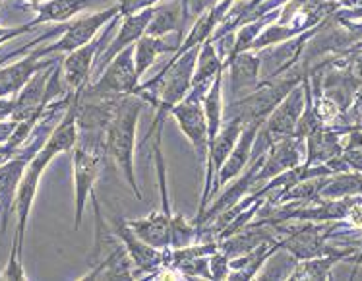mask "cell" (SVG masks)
<instances>
[{
	"label": "cell",
	"instance_id": "6da1fadb",
	"mask_svg": "<svg viewBox=\"0 0 362 281\" xmlns=\"http://www.w3.org/2000/svg\"><path fill=\"white\" fill-rule=\"evenodd\" d=\"M140 113V101L134 97H124L107 126V140H105L107 154L117 161L138 198H141V193L136 185V175H134V144H136V126Z\"/></svg>",
	"mask_w": 362,
	"mask_h": 281
},
{
	"label": "cell",
	"instance_id": "7a4b0ae2",
	"mask_svg": "<svg viewBox=\"0 0 362 281\" xmlns=\"http://www.w3.org/2000/svg\"><path fill=\"white\" fill-rule=\"evenodd\" d=\"M138 74L134 64V47H126L107 64L105 74L89 88L91 97L107 96H132L138 89Z\"/></svg>",
	"mask_w": 362,
	"mask_h": 281
},
{
	"label": "cell",
	"instance_id": "3957f363",
	"mask_svg": "<svg viewBox=\"0 0 362 281\" xmlns=\"http://www.w3.org/2000/svg\"><path fill=\"white\" fill-rule=\"evenodd\" d=\"M103 148H99V142L93 140L91 144H80L74 151V183H76V227L80 225L83 207L88 202V196L93 190L99 169H101V156Z\"/></svg>",
	"mask_w": 362,
	"mask_h": 281
},
{
	"label": "cell",
	"instance_id": "277c9868",
	"mask_svg": "<svg viewBox=\"0 0 362 281\" xmlns=\"http://www.w3.org/2000/svg\"><path fill=\"white\" fill-rule=\"evenodd\" d=\"M115 14H120L119 6H112L109 8V10H105V12H97V14L78 18V20H74V22L68 25L60 41H57V43L51 45V47H47V49L35 51L31 57H33V59H39V57L49 55V52H72L76 51V49H80V47L88 45L91 39L95 38V33L101 30V25H105V23L109 22Z\"/></svg>",
	"mask_w": 362,
	"mask_h": 281
},
{
	"label": "cell",
	"instance_id": "5b68a950",
	"mask_svg": "<svg viewBox=\"0 0 362 281\" xmlns=\"http://www.w3.org/2000/svg\"><path fill=\"white\" fill-rule=\"evenodd\" d=\"M196 59H198V47H192V51L186 52L185 57L180 55V59L173 64L169 74H167V80L163 84L161 101L157 103V107H159V115L157 117H161L167 109H173V107H177L182 101L186 91L192 86Z\"/></svg>",
	"mask_w": 362,
	"mask_h": 281
},
{
	"label": "cell",
	"instance_id": "8992f818",
	"mask_svg": "<svg viewBox=\"0 0 362 281\" xmlns=\"http://www.w3.org/2000/svg\"><path fill=\"white\" fill-rule=\"evenodd\" d=\"M173 117L177 119L180 130L192 144L196 156L200 159H207L209 151V136H207V120L204 115V109L200 107V101L188 99L186 103L177 105L170 109Z\"/></svg>",
	"mask_w": 362,
	"mask_h": 281
},
{
	"label": "cell",
	"instance_id": "52a82bcc",
	"mask_svg": "<svg viewBox=\"0 0 362 281\" xmlns=\"http://www.w3.org/2000/svg\"><path fill=\"white\" fill-rule=\"evenodd\" d=\"M78 99L80 97H76L74 105L68 109L66 117L62 119L59 128L49 136V140L43 146V149L31 159L30 165L33 169L43 173L45 167L52 161V157L57 156V154L74 148V144L78 142Z\"/></svg>",
	"mask_w": 362,
	"mask_h": 281
},
{
	"label": "cell",
	"instance_id": "ba28073f",
	"mask_svg": "<svg viewBox=\"0 0 362 281\" xmlns=\"http://www.w3.org/2000/svg\"><path fill=\"white\" fill-rule=\"evenodd\" d=\"M153 14H156V8H146V10L138 12V14L126 16L124 23L120 25V31L117 33V38L107 45V51H105L103 55H101V59H99V67H97L99 72H103L105 68H107V64H109L120 51H124L126 47H132L141 35H146V31H148V25L149 22H151Z\"/></svg>",
	"mask_w": 362,
	"mask_h": 281
},
{
	"label": "cell",
	"instance_id": "9c48e42d",
	"mask_svg": "<svg viewBox=\"0 0 362 281\" xmlns=\"http://www.w3.org/2000/svg\"><path fill=\"white\" fill-rule=\"evenodd\" d=\"M244 126L240 125V120H233L230 125H227L219 134L215 136L214 140L209 142V151H207V183H206V193H204V202H202V210L206 207L207 196L211 193V178L214 173H219L223 167V163L227 161V157L230 156L233 148L237 146L240 132H243Z\"/></svg>",
	"mask_w": 362,
	"mask_h": 281
},
{
	"label": "cell",
	"instance_id": "30bf717a",
	"mask_svg": "<svg viewBox=\"0 0 362 281\" xmlns=\"http://www.w3.org/2000/svg\"><path fill=\"white\" fill-rule=\"evenodd\" d=\"M130 229L134 231V235L141 239L144 243L153 246V248H163L170 243L173 239V217L169 212H157V214L149 215L146 219H138V222L126 223Z\"/></svg>",
	"mask_w": 362,
	"mask_h": 281
},
{
	"label": "cell",
	"instance_id": "8fae6325",
	"mask_svg": "<svg viewBox=\"0 0 362 281\" xmlns=\"http://www.w3.org/2000/svg\"><path fill=\"white\" fill-rule=\"evenodd\" d=\"M105 43V38L99 41H89L80 49H76L68 55L64 60V81L70 88H81L89 78L91 72V64H93V57L97 52H101V45Z\"/></svg>",
	"mask_w": 362,
	"mask_h": 281
},
{
	"label": "cell",
	"instance_id": "7c38bea8",
	"mask_svg": "<svg viewBox=\"0 0 362 281\" xmlns=\"http://www.w3.org/2000/svg\"><path fill=\"white\" fill-rule=\"evenodd\" d=\"M258 122H252L248 128H243L237 146L233 148L230 156L227 157V161L223 163L221 171H219V185H225L229 178L237 177L238 173L244 169V163L248 161L252 144H254V138H256V132H258Z\"/></svg>",
	"mask_w": 362,
	"mask_h": 281
},
{
	"label": "cell",
	"instance_id": "4fadbf2b",
	"mask_svg": "<svg viewBox=\"0 0 362 281\" xmlns=\"http://www.w3.org/2000/svg\"><path fill=\"white\" fill-rule=\"evenodd\" d=\"M35 70H41V64H35V59L30 57V59L18 62L14 67L6 68L0 72V97L8 96L12 91H18L28 84L30 76L35 72Z\"/></svg>",
	"mask_w": 362,
	"mask_h": 281
},
{
	"label": "cell",
	"instance_id": "5bb4252c",
	"mask_svg": "<svg viewBox=\"0 0 362 281\" xmlns=\"http://www.w3.org/2000/svg\"><path fill=\"white\" fill-rule=\"evenodd\" d=\"M91 0H49L39 8V18L35 23L41 22H66L68 18L80 14Z\"/></svg>",
	"mask_w": 362,
	"mask_h": 281
},
{
	"label": "cell",
	"instance_id": "9a60e30c",
	"mask_svg": "<svg viewBox=\"0 0 362 281\" xmlns=\"http://www.w3.org/2000/svg\"><path fill=\"white\" fill-rule=\"evenodd\" d=\"M169 49L165 41L161 38H153V35H141L138 39V43L134 45V64H136V74L138 78L146 74V70H148L151 64H153V60Z\"/></svg>",
	"mask_w": 362,
	"mask_h": 281
},
{
	"label": "cell",
	"instance_id": "2e32d148",
	"mask_svg": "<svg viewBox=\"0 0 362 281\" xmlns=\"http://www.w3.org/2000/svg\"><path fill=\"white\" fill-rule=\"evenodd\" d=\"M204 115L207 120V136L209 142L221 130L223 120V103H221V74L217 72L215 84L209 88L207 96L204 97Z\"/></svg>",
	"mask_w": 362,
	"mask_h": 281
},
{
	"label": "cell",
	"instance_id": "e0dca14e",
	"mask_svg": "<svg viewBox=\"0 0 362 281\" xmlns=\"http://www.w3.org/2000/svg\"><path fill=\"white\" fill-rule=\"evenodd\" d=\"M119 235L126 243L130 256H132V260L138 266L153 268L156 264H159V254L156 252V248H151L149 244H146L141 239L136 237L134 231L128 225H119Z\"/></svg>",
	"mask_w": 362,
	"mask_h": 281
},
{
	"label": "cell",
	"instance_id": "ac0fdd59",
	"mask_svg": "<svg viewBox=\"0 0 362 281\" xmlns=\"http://www.w3.org/2000/svg\"><path fill=\"white\" fill-rule=\"evenodd\" d=\"M178 28V4H170V6L156 8V14L151 18V22L148 25V35L153 38H161L169 31L177 30Z\"/></svg>",
	"mask_w": 362,
	"mask_h": 281
},
{
	"label": "cell",
	"instance_id": "d6986e66",
	"mask_svg": "<svg viewBox=\"0 0 362 281\" xmlns=\"http://www.w3.org/2000/svg\"><path fill=\"white\" fill-rule=\"evenodd\" d=\"M256 74H258V60L252 59L250 55H243L240 59L235 62V86H238L243 81L244 86H248L252 81L256 80Z\"/></svg>",
	"mask_w": 362,
	"mask_h": 281
},
{
	"label": "cell",
	"instance_id": "ffe728a7",
	"mask_svg": "<svg viewBox=\"0 0 362 281\" xmlns=\"http://www.w3.org/2000/svg\"><path fill=\"white\" fill-rule=\"evenodd\" d=\"M156 2H159V0H119V10L120 14L126 18V16L138 14L146 8H153Z\"/></svg>",
	"mask_w": 362,
	"mask_h": 281
},
{
	"label": "cell",
	"instance_id": "44dd1931",
	"mask_svg": "<svg viewBox=\"0 0 362 281\" xmlns=\"http://www.w3.org/2000/svg\"><path fill=\"white\" fill-rule=\"evenodd\" d=\"M14 107L16 101H12V99H2V97H0V119L12 115V113H14Z\"/></svg>",
	"mask_w": 362,
	"mask_h": 281
},
{
	"label": "cell",
	"instance_id": "7402d4cb",
	"mask_svg": "<svg viewBox=\"0 0 362 281\" xmlns=\"http://www.w3.org/2000/svg\"><path fill=\"white\" fill-rule=\"evenodd\" d=\"M353 222H355V225H362V207H355L353 210Z\"/></svg>",
	"mask_w": 362,
	"mask_h": 281
},
{
	"label": "cell",
	"instance_id": "603a6c76",
	"mask_svg": "<svg viewBox=\"0 0 362 281\" xmlns=\"http://www.w3.org/2000/svg\"><path fill=\"white\" fill-rule=\"evenodd\" d=\"M31 4H39V2H41V0H30Z\"/></svg>",
	"mask_w": 362,
	"mask_h": 281
}]
</instances>
